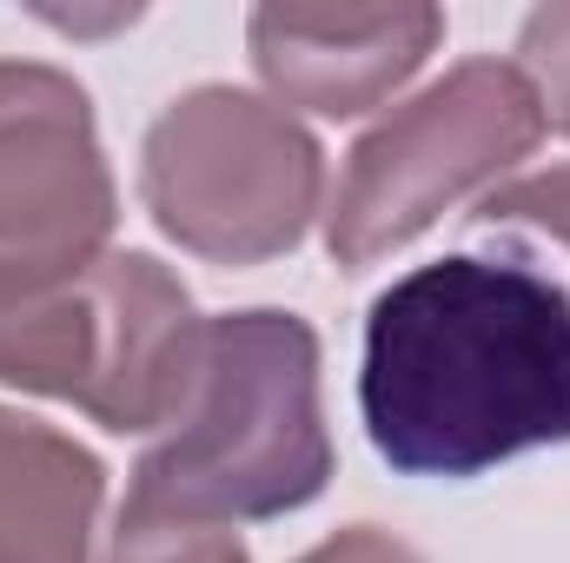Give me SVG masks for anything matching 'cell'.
Instances as JSON below:
<instances>
[{"label": "cell", "instance_id": "6da1fadb", "mask_svg": "<svg viewBox=\"0 0 570 563\" xmlns=\"http://www.w3.org/2000/svg\"><path fill=\"white\" fill-rule=\"evenodd\" d=\"M358 418L399 477L570 444V292L531 259H431L365 312Z\"/></svg>", "mask_w": 570, "mask_h": 563}, {"label": "cell", "instance_id": "7a4b0ae2", "mask_svg": "<svg viewBox=\"0 0 570 563\" xmlns=\"http://www.w3.org/2000/svg\"><path fill=\"white\" fill-rule=\"evenodd\" d=\"M332 484L318 332L298 312L206 318L186 392L134 464L127 511L186 524H266Z\"/></svg>", "mask_w": 570, "mask_h": 563}, {"label": "cell", "instance_id": "3957f363", "mask_svg": "<svg viewBox=\"0 0 570 563\" xmlns=\"http://www.w3.org/2000/svg\"><path fill=\"white\" fill-rule=\"evenodd\" d=\"M206 318L153 253L0 259V385L60 398L114 437L173 418Z\"/></svg>", "mask_w": 570, "mask_h": 563}, {"label": "cell", "instance_id": "277c9868", "mask_svg": "<svg viewBox=\"0 0 570 563\" xmlns=\"http://www.w3.org/2000/svg\"><path fill=\"white\" fill-rule=\"evenodd\" d=\"M544 107L511 60H458L444 80L392 107L345 152L325 206V253L338 273H365L431 233L444 213L478 206L538 146Z\"/></svg>", "mask_w": 570, "mask_h": 563}, {"label": "cell", "instance_id": "5b68a950", "mask_svg": "<svg viewBox=\"0 0 570 563\" xmlns=\"http://www.w3.org/2000/svg\"><path fill=\"white\" fill-rule=\"evenodd\" d=\"M140 199L179 253L206 266H266L325 213V152L279 100L193 87L146 127Z\"/></svg>", "mask_w": 570, "mask_h": 563}, {"label": "cell", "instance_id": "8992f818", "mask_svg": "<svg viewBox=\"0 0 570 563\" xmlns=\"http://www.w3.org/2000/svg\"><path fill=\"white\" fill-rule=\"evenodd\" d=\"M120 219L94 100L47 60H0V259L107 253Z\"/></svg>", "mask_w": 570, "mask_h": 563}, {"label": "cell", "instance_id": "52a82bcc", "mask_svg": "<svg viewBox=\"0 0 570 563\" xmlns=\"http://www.w3.org/2000/svg\"><path fill=\"white\" fill-rule=\"evenodd\" d=\"M444 40V13L419 0L392 7H253L246 47L285 113L358 120L385 107Z\"/></svg>", "mask_w": 570, "mask_h": 563}, {"label": "cell", "instance_id": "ba28073f", "mask_svg": "<svg viewBox=\"0 0 570 563\" xmlns=\"http://www.w3.org/2000/svg\"><path fill=\"white\" fill-rule=\"evenodd\" d=\"M107 471L47 418L0 405V563H94Z\"/></svg>", "mask_w": 570, "mask_h": 563}, {"label": "cell", "instance_id": "9c48e42d", "mask_svg": "<svg viewBox=\"0 0 570 563\" xmlns=\"http://www.w3.org/2000/svg\"><path fill=\"white\" fill-rule=\"evenodd\" d=\"M100 563H253L239 531L226 524H186V517H153V511H127L107 531Z\"/></svg>", "mask_w": 570, "mask_h": 563}, {"label": "cell", "instance_id": "30bf717a", "mask_svg": "<svg viewBox=\"0 0 570 563\" xmlns=\"http://www.w3.org/2000/svg\"><path fill=\"white\" fill-rule=\"evenodd\" d=\"M471 226L478 233H538V239L570 253V166L504 179L498 192H484L471 206Z\"/></svg>", "mask_w": 570, "mask_h": 563}, {"label": "cell", "instance_id": "8fae6325", "mask_svg": "<svg viewBox=\"0 0 570 563\" xmlns=\"http://www.w3.org/2000/svg\"><path fill=\"white\" fill-rule=\"evenodd\" d=\"M511 67L531 80V93H538V107H544V127L570 140V7H538V13H524V27H518V60H511Z\"/></svg>", "mask_w": 570, "mask_h": 563}, {"label": "cell", "instance_id": "7c38bea8", "mask_svg": "<svg viewBox=\"0 0 570 563\" xmlns=\"http://www.w3.org/2000/svg\"><path fill=\"white\" fill-rule=\"evenodd\" d=\"M298 563H425V557H419L412 544H399L392 531H379V524H352V531L312 544Z\"/></svg>", "mask_w": 570, "mask_h": 563}]
</instances>
